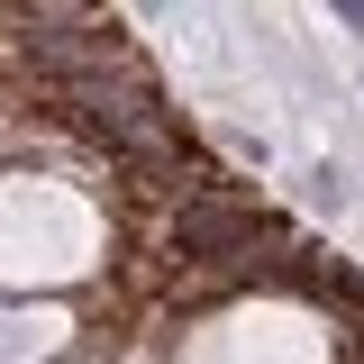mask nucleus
Here are the masks:
<instances>
[{"instance_id":"nucleus-1","label":"nucleus","mask_w":364,"mask_h":364,"mask_svg":"<svg viewBox=\"0 0 364 364\" xmlns=\"http://www.w3.org/2000/svg\"><path fill=\"white\" fill-rule=\"evenodd\" d=\"M237 246H255V210H237V200H191V210H182V255L228 264Z\"/></svg>"}]
</instances>
